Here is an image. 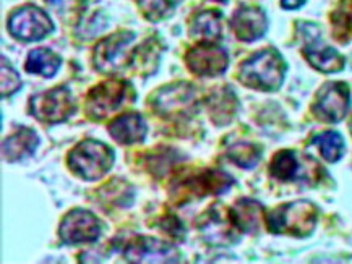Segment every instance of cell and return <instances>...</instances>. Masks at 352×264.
I'll list each match as a JSON object with an SVG mask.
<instances>
[{
  "label": "cell",
  "mask_w": 352,
  "mask_h": 264,
  "mask_svg": "<svg viewBox=\"0 0 352 264\" xmlns=\"http://www.w3.org/2000/svg\"><path fill=\"white\" fill-rule=\"evenodd\" d=\"M188 70L197 77H218L229 65V56L223 47L211 43H201L185 56Z\"/></svg>",
  "instance_id": "13"
},
{
  "label": "cell",
  "mask_w": 352,
  "mask_h": 264,
  "mask_svg": "<svg viewBox=\"0 0 352 264\" xmlns=\"http://www.w3.org/2000/svg\"><path fill=\"white\" fill-rule=\"evenodd\" d=\"M148 127L144 119L140 114H124L116 117L109 123V135L119 145H135L142 143L146 138Z\"/></svg>",
  "instance_id": "16"
},
{
  "label": "cell",
  "mask_w": 352,
  "mask_h": 264,
  "mask_svg": "<svg viewBox=\"0 0 352 264\" xmlns=\"http://www.w3.org/2000/svg\"><path fill=\"white\" fill-rule=\"evenodd\" d=\"M228 158L242 169H254L260 163L261 151L254 143L239 141L228 149Z\"/></svg>",
  "instance_id": "25"
},
{
  "label": "cell",
  "mask_w": 352,
  "mask_h": 264,
  "mask_svg": "<svg viewBox=\"0 0 352 264\" xmlns=\"http://www.w3.org/2000/svg\"><path fill=\"white\" fill-rule=\"evenodd\" d=\"M62 65L60 56H57L56 52L51 49H34L28 53V59H26L25 69L28 73L41 75L44 78H52L57 73L58 69Z\"/></svg>",
  "instance_id": "20"
},
{
  "label": "cell",
  "mask_w": 352,
  "mask_h": 264,
  "mask_svg": "<svg viewBox=\"0 0 352 264\" xmlns=\"http://www.w3.org/2000/svg\"><path fill=\"white\" fill-rule=\"evenodd\" d=\"M305 59L310 62V65L323 71V73H336L344 69V59L340 52L335 49L324 46L323 43L314 41L307 44L304 49Z\"/></svg>",
  "instance_id": "18"
},
{
  "label": "cell",
  "mask_w": 352,
  "mask_h": 264,
  "mask_svg": "<svg viewBox=\"0 0 352 264\" xmlns=\"http://www.w3.org/2000/svg\"><path fill=\"white\" fill-rule=\"evenodd\" d=\"M180 2L182 0H138V7L146 20L160 21L168 18Z\"/></svg>",
  "instance_id": "26"
},
{
  "label": "cell",
  "mask_w": 352,
  "mask_h": 264,
  "mask_svg": "<svg viewBox=\"0 0 352 264\" xmlns=\"http://www.w3.org/2000/svg\"><path fill=\"white\" fill-rule=\"evenodd\" d=\"M46 2L58 13H75L83 10L88 0H46Z\"/></svg>",
  "instance_id": "28"
},
{
  "label": "cell",
  "mask_w": 352,
  "mask_h": 264,
  "mask_svg": "<svg viewBox=\"0 0 352 264\" xmlns=\"http://www.w3.org/2000/svg\"><path fill=\"white\" fill-rule=\"evenodd\" d=\"M133 41L135 33L132 31H119V33L102 39L94 49L93 62L96 70L101 73L112 75L132 64Z\"/></svg>",
  "instance_id": "4"
},
{
  "label": "cell",
  "mask_w": 352,
  "mask_h": 264,
  "mask_svg": "<svg viewBox=\"0 0 352 264\" xmlns=\"http://www.w3.org/2000/svg\"><path fill=\"white\" fill-rule=\"evenodd\" d=\"M351 132H352V122H351Z\"/></svg>",
  "instance_id": "31"
},
{
  "label": "cell",
  "mask_w": 352,
  "mask_h": 264,
  "mask_svg": "<svg viewBox=\"0 0 352 264\" xmlns=\"http://www.w3.org/2000/svg\"><path fill=\"white\" fill-rule=\"evenodd\" d=\"M210 114L214 123H229L236 114L237 99L231 91V88H224L223 91H214L208 99Z\"/></svg>",
  "instance_id": "21"
},
{
  "label": "cell",
  "mask_w": 352,
  "mask_h": 264,
  "mask_svg": "<svg viewBox=\"0 0 352 264\" xmlns=\"http://www.w3.org/2000/svg\"><path fill=\"white\" fill-rule=\"evenodd\" d=\"M39 145V138L34 130L20 128L18 132L6 138L2 143V154L7 163H20L34 154Z\"/></svg>",
  "instance_id": "17"
},
{
  "label": "cell",
  "mask_w": 352,
  "mask_h": 264,
  "mask_svg": "<svg viewBox=\"0 0 352 264\" xmlns=\"http://www.w3.org/2000/svg\"><path fill=\"white\" fill-rule=\"evenodd\" d=\"M129 263H180V252L174 245L153 237H137L124 248Z\"/></svg>",
  "instance_id": "9"
},
{
  "label": "cell",
  "mask_w": 352,
  "mask_h": 264,
  "mask_svg": "<svg viewBox=\"0 0 352 264\" xmlns=\"http://www.w3.org/2000/svg\"><path fill=\"white\" fill-rule=\"evenodd\" d=\"M30 110L39 122L49 125L60 123L74 115L75 99L70 89L57 86L34 94L30 101Z\"/></svg>",
  "instance_id": "6"
},
{
  "label": "cell",
  "mask_w": 352,
  "mask_h": 264,
  "mask_svg": "<svg viewBox=\"0 0 352 264\" xmlns=\"http://www.w3.org/2000/svg\"><path fill=\"white\" fill-rule=\"evenodd\" d=\"M116 156L112 147L96 140L80 141L69 154L70 171L83 180H99L111 171Z\"/></svg>",
  "instance_id": "2"
},
{
  "label": "cell",
  "mask_w": 352,
  "mask_h": 264,
  "mask_svg": "<svg viewBox=\"0 0 352 264\" xmlns=\"http://www.w3.org/2000/svg\"><path fill=\"white\" fill-rule=\"evenodd\" d=\"M150 102L162 117H177L195 107V89L188 83L170 84V86L161 88Z\"/></svg>",
  "instance_id": "12"
},
{
  "label": "cell",
  "mask_w": 352,
  "mask_h": 264,
  "mask_svg": "<svg viewBox=\"0 0 352 264\" xmlns=\"http://www.w3.org/2000/svg\"><path fill=\"white\" fill-rule=\"evenodd\" d=\"M351 106V94L346 83H327L317 94L314 114L328 123H338L346 117Z\"/></svg>",
  "instance_id": "10"
},
{
  "label": "cell",
  "mask_w": 352,
  "mask_h": 264,
  "mask_svg": "<svg viewBox=\"0 0 352 264\" xmlns=\"http://www.w3.org/2000/svg\"><path fill=\"white\" fill-rule=\"evenodd\" d=\"M132 93V86L125 80H107L88 93L85 112L91 120H104L120 109Z\"/></svg>",
  "instance_id": "5"
},
{
  "label": "cell",
  "mask_w": 352,
  "mask_h": 264,
  "mask_svg": "<svg viewBox=\"0 0 352 264\" xmlns=\"http://www.w3.org/2000/svg\"><path fill=\"white\" fill-rule=\"evenodd\" d=\"M190 33L201 43L216 44L223 34V16L218 10L200 12L192 20Z\"/></svg>",
  "instance_id": "19"
},
{
  "label": "cell",
  "mask_w": 352,
  "mask_h": 264,
  "mask_svg": "<svg viewBox=\"0 0 352 264\" xmlns=\"http://www.w3.org/2000/svg\"><path fill=\"white\" fill-rule=\"evenodd\" d=\"M54 29L51 18L46 12L34 5H25L12 13L8 20V31L20 41H41Z\"/></svg>",
  "instance_id": "8"
},
{
  "label": "cell",
  "mask_w": 352,
  "mask_h": 264,
  "mask_svg": "<svg viewBox=\"0 0 352 264\" xmlns=\"http://www.w3.org/2000/svg\"><path fill=\"white\" fill-rule=\"evenodd\" d=\"M318 209L310 201L300 200L279 206L268 216V229L273 234L309 237L317 226Z\"/></svg>",
  "instance_id": "3"
},
{
  "label": "cell",
  "mask_w": 352,
  "mask_h": 264,
  "mask_svg": "<svg viewBox=\"0 0 352 264\" xmlns=\"http://www.w3.org/2000/svg\"><path fill=\"white\" fill-rule=\"evenodd\" d=\"M232 177L221 171H205L175 183L173 195L179 203L195 198H203L206 195H221L232 187Z\"/></svg>",
  "instance_id": "7"
},
{
  "label": "cell",
  "mask_w": 352,
  "mask_h": 264,
  "mask_svg": "<svg viewBox=\"0 0 352 264\" xmlns=\"http://www.w3.org/2000/svg\"><path fill=\"white\" fill-rule=\"evenodd\" d=\"M214 2H228V0H214Z\"/></svg>",
  "instance_id": "30"
},
{
  "label": "cell",
  "mask_w": 352,
  "mask_h": 264,
  "mask_svg": "<svg viewBox=\"0 0 352 264\" xmlns=\"http://www.w3.org/2000/svg\"><path fill=\"white\" fill-rule=\"evenodd\" d=\"M58 235L65 245L94 243L101 235V224L88 209H74L62 221Z\"/></svg>",
  "instance_id": "11"
},
{
  "label": "cell",
  "mask_w": 352,
  "mask_h": 264,
  "mask_svg": "<svg viewBox=\"0 0 352 264\" xmlns=\"http://www.w3.org/2000/svg\"><path fill=\"white\" fill-rule=\"evenodd\" d=\"M305 3V0H283L281 5L286 8V10H296V8L302 7Z\"/></svg>",
  "instance_id": "29"
},
{
  "label": "cell",
  "mask_w": 352,
  "mask_h": 264,
  "mask_svg": "<svg viewBox=\"0 0 352 264\" xmlns=\"http://www.w3.org/2000/svg\"><path fill=\"white\" fill-rule=\"evenodd\" d=\"M314 145L328 163H338L344 154V141L336 132H323L314 138Z\"/></svg>",
  "instance_id": "24"
},
{
  "label": "cell",
  "mask_w": 352,
  "mask_h": 264,
  "mask_svg": "<svg viewBox=\"0 0 352 264\" xmlns=\"http://www.w3.org/2000/svg\"><path fill=\"white\" fill-rule=\"evenodd\" d=\"M21 88V78L18 71L2 57V97L13 96Z\"/></svg>",
  "instance_id": "27"
},
{
  "label": "cell",
  "mask_w": 352,
  "mask_h": 264,
  "mask_svg": "<svg viewBox=\"0 0 352 264\" xmlns=\"http://www.w3.org/2000/svg\"><path fill=\"white\" fill-rule=\"evenodd\" d=\"M231 28L237 39L252 43L260 39L268 29L265 12L258 7H241L231 18Z\"/></svg>",
  "instance_id": "14"
},
{
  "label": "cell",
  "mask_w": 352,
  "mask_h": 264,
  "mask_svg": "<svg viewBox=\"0 0 352 264\" xmlns=\"http://www.w3.org/2000/svg\"><path fill=\"white\" fill-rule=\"evenodd\" d=\"M270 173L283 182L294 180L299 173V159L292 151H279L270 164Z\"/></svg>",
  "instance_id": "22"
},
{
  "label": "cell",
  "mask_w": 352,
  "mask_h": 264,
  "mask_svg": "<svg viewBox=\"0 0 352 264\" xmlns=\"http://www.w3.org/2000/svg\"><path fill=\"white\" fill-rule=\"evenodd\" d=\"M265 209L261 203L250 198L239 200L236 204L229 209V219L237 230L245 234H256L261 229Z\"/></svg>",
  "instance_id": "15"
},
{
  "label": "cell",
  "mask_w": 352,
  "mask_h": 264,
  "mask_svg": "<svg viewBox=\"0 0 352 264\" xmlns=\"http://www.w3.org/2000/svg\"><path fill=\"white\" fill-rule=\"evenodd\" d=\"M333 33L341 43L352 39V0H341L331 15Z\"/></svg>",
  "instance_id": "23"
},
{
  "label": "cell",
  "mask_w": 352,
  "mask_h": 264,
  "mask_svg": "<svg viewBox=\"0 0 352 264\" xmlns=\"http://www.w3.org/2000/svg\"><path fill=\"white\" fill-rule=\"evenodd\" d=\"M286 64L281 53L265 49L245 60L239 70V82L243 86L258 91H276L284 83Z\"/></svg>",
  "instance_id": "1"
}]
</instances>
